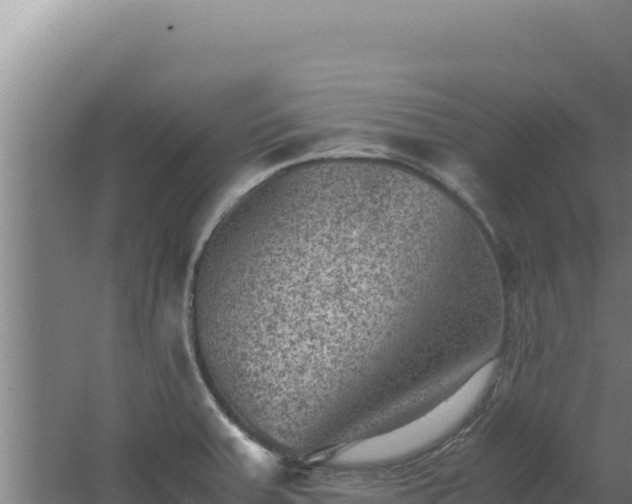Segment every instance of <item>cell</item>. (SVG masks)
Returning a JSON list of instances; mask_svg holds the SVG:
<instances>
[{
    "label": "cell",
    "instance_id": "1",
    "mask_svg": "<svg viewBox=\"0 0 632 504\" xmlns=\"http://www.w3.org/2000/svg\"><path fill=\"white\" fill-rule=\"evenodd\" d=\"M461 306L455 242L423 180L336 156L273 173L221 216L194 265L190 324L225 413L309 458L416 416Z\"/></svg>",
    "mask_w": 632,
    "mask_h": 504
},
{
    "label": "cell",
    "instance_id": "2",
    "mask_svg": "<svg viewBox=\"0 0 632 504\" xmlns=\"http://www.w3.org/2000/svg\"><path fill=\"white\" fill-rule=\"evenodd\" d=\"M494 368V362L481 366L424 414L337 450L333 462L351 467L382 465L423 450L452 432L472 412L486 392Z\"/></svg>",
    "mask_w": 632,
    "mask_h": 504
}]
</instances>
